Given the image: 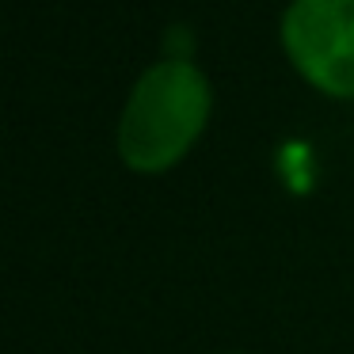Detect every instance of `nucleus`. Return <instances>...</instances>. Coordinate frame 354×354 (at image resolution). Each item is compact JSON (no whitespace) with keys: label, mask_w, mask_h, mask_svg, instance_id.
<instances>
[{"label":"nucleus","mask_w":354,"mask_h":354,"mask_svg":"<svg viewBox=\"0 0 354 354\" xmlns=\"http://www.w3.org/2000/svg\"><path fill=\"white\" fill-rule=\"evenodd\" d=\"M209 80L191 57H164L138 77L118 118V156L126 168L156 176L179 164L209 118Z\"/></svg>","instance_id":"1"},{"label":"nucleus","mask_w":354,"mask_h":354,"mask_svg":"<svg viewBox=\"0 0 354 354\" xmlns=\"http://www.w3.org/2000/svg\"><path fill=\"white\" fill-rule=\"evenodd\" d=\"M282 46L313 88L335 100L354 95V0H290Z\"/></svg>","instance_id":"2"}]
</instances>
